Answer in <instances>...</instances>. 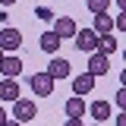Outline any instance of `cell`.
<instances>
[{
	"label": "cell",
	"mask_w": 126,
	"mask_h": 126,
	"mask_svg": "<svg viewBox=\"0 0 126 126\" xmlns=\"http://www.w3.org/2000/svg\"><path fill=\"white\" fill-rule=\"evenodd\" d=\"M73 41H76V47L82 50V54H94V50H98V41H101V35H98L94 29H79Z\"/></svg>",
	"instance_id": "6da1fadb"
},
{
	"label": "cell",
	"mask_w": 126,
	"mask_h": 126,
	"mask_svg": "<svg viewBox=\"0 0 126 126\" xmlns=\"http://www.w3.org/2000/svg\"><path fill=\"white\" fill-rule=\"evenodd\" d=\"M85 73H92L94 79H98V76H107V73H110V57L101 54V50L88 54V69H85Z\"/></svg>",
	"instance_id": "7a4b0ae2"
},
{
	"label": "cell",
	"mask_w": 126,
	"mask_h": 126,
	"mask_svg": "<svg viewBox=\"0 0 126 126\" xmlns=\"http://www.w3.org/2000/svg\"><path fill=\"white\" fill-rule=\"evenodd\" d=\"M22 47V32L19 29H3L0 32V50L3 54H16Z\"/></svg>",
	"instance_id": "3957f363"
},
{
	"label": "cell",
	"mask_w": 126,
	"mask_h": 126,
	"mask_svg": "<svg viewBox=\"0 0 126 126\" xmlns=\"http://www.w3.org/2000/svg\"><path fill=\"white\" fill-rule=\"evenodd\" d=\"M29 85H32V92L38 94V98H47V94L54 92V79H50V73H35V76L29 79Z\"/></svg>",
	"instance_id": "277c9868"
},
{
	"label": "cell",
	"mask_w": 126,
	"mask_h": 126,
	"mask_svg": "<svg viewBox=\"0 0 126 126\" xmlns=\"http://www.w3.org/2000/svg\"><path fill=\"white\" fill-rule=\"evenodd\" d=\"M38 117V107H35V101H25V98H19L13 104V120H19V123H29V120H35Z\"/></svg>",
	"instance_id": "5b68a950"
},
{
	"label": "cell",
	"mask_w": 126,
	"mask_h": 126,
	"mask_svg": "<svg viewBox=\"0 0 126 126\" xmlns=\"http://www.w3.org/2000/svg\"><path fill=\"white\" fill-rule=\"evenodd\" d=\"M0 73H3V79H19V73H22V60H19L16 54H3Z\"/></svg>",
	"instance_id": "8992f818"
},
{
	"label": "cell",
	"mask_w": 126,
	"mask_h": 126,
	"mask_svg": "<svg viewBox=\"0 0 126 126\" xmlns=\"http://www.w3.org/2000/svg\"><path fill=\"white\" fill-rule=\"evenodd\" d=\"M19 92H22L19 88V79H3L0 82V101L3 104H16L19 101Z\"/></svg>",
	"instance_id": "52a82bcc"
},
{
	"label": "cell",
	"mask_w": 126,
	"mask_h": 126,
	"mask_svg": "<svg viewBox=\"0 0 126 126\" xmlns=\"http://www.w3.org/2000/svg\"><path fill=\"white\" fill-rule=\"evenodd\" d=\"M54 32H57L60 38H76L79 25H76L73 16H57V19H54Z\"/></svg>",
	"instance_id": "ba28073f"
},
{
	"label": "cell",
	"mask_w": 126,
	"mask_h": 126,
	"mask_svg": "<svg viewBox=\"0 0 126 126\" xmlns=\"http://www.w3.org/2000/svg\"><path fill=\"white\" fill-rule=\"evenodd\" d=\"M47 73H50V79L57 82V79H66V76H69V73H73V66H69V60H66V57H50Z\"/></svg>",
	"instance_id": "9c48e42d"
},
{
	"label": "cell",
	"mask_w": 126,
	"mask_h": 126,
	"mask_svg": "<svg viewBox=\"0 0 126 126\" xmlns=\"http://www.w3.org/2000/svg\"><path fill=\"white\" fill-rule=\"evenodd\" d=\"M60 44H63V38H60L54 29L44 32V35H41V41H38V47H41L44 54H57V50H60Z\"/></svg>",
	"instance_id": "30bf717a"
},
{
	"label": "cell",
	"mask_w": 126,
	"mask_h": 126,
	"mask_svg": "<svg viewBox=\"0 0 126 126\" xmlns=\"http://www.w3.org/2000/svg\"><path fill=\"white\" fill-rule=\"evenodd\" d=\"M92 88H94V76H92V73H79V76L73 79V92H76L79 98H85Z\"/></svg>",
	"instance_id": "8fae6325"
},
{
	"label": "cell",
	"mask_w": 126,
	"mask_h": 126,
	"mask_svg": "<svg viewBox=\"0 0 126 126\" xmlns=\"http://www.w3.org/2000/svg\"><path fill=\"white\" fill-rule=\"evenodd\" d=\"M66 117H76V120H82V113H88V107H85V98H79V94H73L69 101H66Z\"/></svg>",
	"instance_id": "7c38bea8"
},
{
	"label": "cell",
	"mask_w": 126,
	"mask_h": 126,
	"mask_svg": "<svg viewBox=\"0 0 126 126\" xmlns=\"http://www.w3.org/2000/svg\"><path fill=\"white\" fill-rule=\"evenodd\" d=\"M88 113H92L98 123H104V120H110V117H113V107H110L107 101H94L92 107H88Z\"/></svg>",
	"instance_id": "4fadbf2b"
},
{
	"label": "cell",
	"mask_w": 126,
	"mask_h": 126,
	"mask_svg": "<svg viewBox=\"0 0 126 126\" xmlns=\"http://www.w3.org/2000/svg\"><path fill=\"white\" fill-rule=\"evenodd\" d=\"M98 35H110L113 32V16L110 13H94V25H92Z\"/></svg>",
	"instance_id": "5bb4252c"
},
{
	"label": "cell",
	"mask_w": 126,
	"mask_h": 126,
	"mask_svg": "<svg viewBox=\"0 0 126 126\" xmlns=\"http://www.w3.org/2000/svg\"><path fill=\"white\" fill-rule=\"evenodd\" d=\"M98 50H101V54H113V50H117V38H113V32H110V35H101V41H98Z\"/></svg>",
	"instance_id": "9a60e30c"
},
{
	"label": "cell",
	"mask_w": 126,
	"mask_h": 126,
	"mask_svg": "<svg viewBox=\"0 0 126 126\" xmlns=\"http://www.w3.org/2000/svg\"><path fill=\"white\" fill-rule=\"evenodd\" d=\"M85 3H88V13H107L113 0H85Z\"/></svg>",
	"instance_id": "2e32d148"
},
{
	"label": "cell",
	"mask_w": 126,
	"mask_h": 126,
	"mask_svg": "<svg viewBox=\"0 0 126 126\" xmlns=\"http://www.w3.org/2000/svg\"><path fill=\"white\" fill-rule=\"evenodd\" d=\"M35 16H38V19H54V13H50L47 6H35Z\"/></svg>",
	"instance_id": "e0dca14e"
},
{
	"label": "cell",
	"mask_w": 126,
	"mask_h": 126,
	"mask_svg": "<svg viewBox=\"0 0 126 126\" xmlns=\"http://www.w3.org/2000/svg\"><path fill=\"white\" fill-rule=\"evenodd\" d=\"M113 29H117V32H126V13H120L117 19H113Z\"/></svg>",
	"instance_id": "ac0fdd59"
},
{
	"label": "cell",
	"mask_w": 126,
	"mask_h": 126,
	"mask_svg": "<svg viewBox=\"0 0 126 126\" xmlns=\"http://www.w3.org/2000/svg\"><path fill=\"white\" fill-rule=\"evenodd\" d=\"M117 107L126 110V88H120V92H117Z\"/></svg>",
	"instance_id": "d6986e66"
},
{
	"label": "cell",
	"mask_w": 126,
	"mask_h": 126,
	"mask_svg": "<svg viewBox=\"0 0 126 126\" xmlns=\"http://www.w3.org/2000/svg\"><path fill=\"white\" fill-rule=\"evenodd\" d=\"M63 126H85V123H82V120H76V117H66V123H63Z\"/></svg>",
	"instance_id": "ffe728a7"
},
{
	"label": "cell",
	"mask_w": 126,
	"mask_h": 126,
	"mask_svg": "<svg viewBox=\"0 0 126 126\" xmlns=\"http://www.w3.org/2000/svg\"><path fill=\"white\" fill-rule=\"evenodd\" d=\"M6 120H10V113H6V107H3V104H0V126L6 123Z\"/></svg>",
	"instance_id": "44dd1931"
},
{
	"label": "cell",
	"mask_w": 126,
	"mask_h": 126,
	"mask_svg": "<svg viewBox=\"0 0 126 126\" xmlns=\"http://www.w3.org/2000/svg\"><path fill=\"white\" fill-rule=\"evenodd\" d=\"M117 126H126V110H123V113H117Z\"/></svg>",
	"instance_id": "7402d4cb"
},
{
	"label": "cell",
	"mask_w": 126,
	"mask_h": 126,
	"mask_svg": "<svg viewBox=\"0 0 126 126\" xmlns=\"http://www.w3.org/2000/svg\"><path fill=\"white\" fill-rule=\"evenodd\" d=\"M0 6H16V0H0Z\"/></svg>",
	"instance_id": "603a6c76"
},
{
	"label": "cell",
	"mask_w": 126,
	"mask_h": 126,
	"mask_svg": "<svg viewBox=\"0 0 126 126\" xmlns=\"http://www.w3.org/2000/svg\"><path fill=\"white\" fill-rule=\"evenodd\" d=\"M117 6H120V13H126V0H117Z\"/></svg>",
	"instance_id": "cb8c5ba5"
},
{
	"label": "cell",
	"mask_w": 126,
	"mask_h": 126,
	"mask_svg": "<svg viewBox=\"0 0 126 126\" xmlns=\"http://www.w3.org/2000/svg\"><path fill=\"white\" fill-rule=\"evenodd\" d=\"M3 126H22V123H19V120H6Z\"/></svg>",
	"instance_id": "d4e9b609"
},
{
	"label": "cell",
	"mask_w": 126,
	"mask_h": 126,
	"mask_svg": "<svg viewBox=\"0 0 126 126\" xmlns=\"http://www.w3.org/2000/svg\"><path fill=\"white\" fill-rule=\"evenodd\" d=\"M120 85H123V88H126V69H123V73H120Z\"/></svg>",
	"instance_id": "484cf974"
},
{
	"label": "cell",
	"mask_w": 126,
	"mask_h": 126,
	"mask_svg": "<svg viewBox=\"0 0 126 126\" xmlns=\"http://www.w3.org/2000/svg\"><path fill=\"white\" fill-rule=\"evenodd\" d=\"M0 60H3V50H0Z\"/></svg>",
	"instance_id": "4316f807"
},
{
	"label": "cell",
	"mask_w": 126,
	"mask_h": 126,
	"mask_svg": "<svg viewBox=\"0 0 126 126\" xmlns=\"http://www.w3.org/2000/svg\"><path fill=\"white\" fill-rule=\"evenodd\" d=\"M123 60H126V50H123Z\"/></svg>",
	"instance_id": "83f0119b"
}]
</instances>
